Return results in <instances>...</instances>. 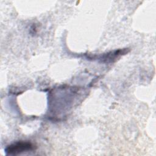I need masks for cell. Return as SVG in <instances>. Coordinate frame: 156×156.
<instances>
[{
    "label": "cell",
    "instance_id": "6da1fadb",
    "mask_svg": "<svg viewBox=\"0 0 156 156\" xmlns=\"http://www.w3.org/2000/svg\"><path fill=\"white\" fill-rule=\"evenodd\" d=\"M34 149V146L30 142L18 141L8 146L5 152L7 155H16L24 152L32 151Z\"/></svg>",
    "mask_w": 156,
    "mask_h": 156
}]
</instances>
